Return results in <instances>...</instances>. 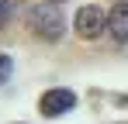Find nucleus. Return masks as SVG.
<instances>
[{"instance_id":"1","label":"nucleus","mask_w":128,"mask_h":124,"mask_svg":"<svg viewBox=\"0 0 128 124\" xmlns=\"http://www.w3.org/2000/svg\"><path fill=\"white\" fill-rule=\"evenodd\" d=\"M28 24H31V31H35L38 38H45V41H59L62 31H66V17H62V10H59V3H52V0L31 7Z\"/></svg>"},{"instance_id":"2","label":"nucleus","mask_w":128,"mask_h":124,"mask_svg":"<svg viewBox=\"0 0 128 124\" xmlns=\"http://www.w3.org/2000/svg\"><path fill=\"white\" fill-rule=\"evenodd\" d=\"M104 24H107L104 10H100V7H94V3L80 7V10H76V17H73V28H76V35H80V38H97V35L104 31Z\"/></svg>"},{"instance_id":"3","label":"nucleus","mask_w":128,"mask_h":124,"mask_svg":"<svg viewBox=\"0 0 128 124\" xmlns=\"http://www.w3.org/2000/svg\"><path fill=\"white\" fill-rule=\"evenodd\" d=\"M73 107H76V93H73V90H62V86L42 93V100H38V110H42L45 117H62Z\"/></svg>"},{"instance_id":"4","label":"nucleus","mask_w":128,"mask_h":124,"mask_svg":"<svg viewBox=\"0 0 128 124\" xmlns=\"http://www.w3.org/2000/svg\"><path fill=\"white\" fill-rule=\"evenodd\" d=\"M107 31L114 35L118 41H128V3H114L111 14H107Z\"/></svg>"},{"instance_id":"5","label":"nucleus","mask_w":128,"mask_h":124,"mask_svg":"<svg viewBox=\"0 0 128 124\" xmlns=\"http://www.w3.org/2000/svg\"><path fill=\"white\" fill-rule=\"evenodd\" d=\"M10 72H14V62H10V55H7V52H0V86L10 79Z\"/></svg>"},{"instance_id":"6","label":"nucleus","mask_w":128,"mask_h":124,"mask_svg":"<svg viewBox=\"0 0 128 124\" xmlns=\"http://www.w3.org/2000/svg\"><path fill=\"white\" fill-rule=\"evenodd\" d=\"M7 7H10V3H7V0H0V24L7 21Z\"/></svg>"},{"instance_id":"7","label":"nucleus","mask_w":128,"mask_h":124,"mask_svg":"<svg viewBox=\"0 0 128 124\" xmlns=\"http://www.w3.org/2000/svg\"><path fill=\"white\" fill-rule=\"evenodd\" d=\"M52 3H62V0H52Z\"/></svg>"}]
</instances>
